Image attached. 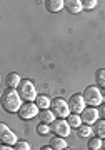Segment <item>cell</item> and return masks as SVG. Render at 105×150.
<instances>
[{"label": "cell", "instance_id": "obj_1", "mask_svg": "<svg viewBox=\"0 0 105 150\" xmlns=\"http://www.w3.org/2000/svg\"><path fill=\"white\" fill-rule=\"evenodd\" d=\"M22 102L23 100H22V97L17 88H5L4 93H2V107L9 113H15V112L18 113V110L23 105Z\"/></svg>", "mask_w": 105, "mask_h": 150}, {"label": "cell", "instance_id": "obj_2", "mask_svg": "<svg viewBox=\"0 0 105 150\" xmlns=\"http://www.w3.org/2000/svg\"><path fill=\"white\" fill-rule=\"evenodd\" d=\"M18 93H20L23 102H35L37 97H38L35 83L32 80H28V79H23V80H22L20 87H18Z\"/></svg>", "mask_w": 105, "mask_h": 150}, {"label": "cell", "instance_id": "obj_3", "mask_svg": "<svg viewBox=\"0 0 105 150\" xmlns=\"http://www.w3.org/2000/svg\"><path fill=\"white\" fill-rule=\"evenodd\" d=\"M102 90H100L97 85H89L84 90V98L89 107H99L104 103V98H102Z\"/></svg>", "mask_w": 105, "mask_h": 150}, {"label": "cell", "instance_id": "obj_4", "mask_svg": "<svg viewBox=\"0 0 105 150\" xmlns=\"http://www.w3.org/2000/svg\"><path fill=\"white\" fill-rule=\"evenodd\" d=\"M50 110L55 113V117L57 118H67L70 115V107H68V102L67 100H63L60 97H55L52 98V105H50Z\"/></svg>", "mask_w": 105, "mask_h": 150}, {"label": "cell", "instance_id": "obj_5", "mask_svg": "<svg viewBox=\"0 0 105 150\" xmlns=\"http://www.w3.org/2000/svg\"><path fill=\"white\" fill-rule=\"evenodd\" d=\"M70 130H72V127L68 125L67 118H57L53 123H50V132H52L55 137L65 139V137L70 135Z\"/></svg>", "mask_w": 105, "mask_h": 150}, {"label": "cell", "instance_id": "obj_6", "mask_svg": "<svg viewBox=\"0 0 105 150\" xmlns=\"http://www.w3.org/2000/svg\"><path fill=\"white\" fill-rule=\"evenodd\" d=\"M68 107H70V112L72 113L80 115L87 108V102H85V98H84V93H74L68 98Z\"/></svg>", "mask_w": 105, "mask_h": 150}, {"label": "cell", "instance_id": "obj_7", "mask_svg": "<svg viewBox=\"0 0 105 150\" xmlns=\"http://www.w3.org/2000/svg\"><path fill=\"white\" fill-rule=\"evenodd\" d=\"M38 113H40V108L37 107L35 102H23L22 108L18 110V117L22 120H32L33 117H37Z\"/></svg>", "mask_w": 105, "mask_h": 150}, {"label": "cell", "instance_id": "obj_8", "mask_svg": "<svg viewBox=\"0 0 105 150\" xmlns=\"http://www.w3.org/2000/svg\"><path fill=\"white\" fill-rule=\"evenodd\" d=\"M80 117H82V122L85 125H95V123L99 122V117H100V108L97 107H87L84 112L80 113Z\"/></svg>", "mask_w": 105, "mask_h": 150}, {"label": "cell", "instance_id": "obj_9", "mask_svg": "<svg viewBox=\"0 0 105 150\" xmlns=\"http://www.w3.org/2000/svg\"><path fill=\"white\" fill-rule=\"evenodd\" d=\"M0 142L2 145H12V147L18 142L15 132H12L5 123H0Z\"/></svg>", "mask_w": 105, "mask_h": 150}, {"label": "cell", "instance_id": "obj_10", "mask_svg": "<svg viewBox=\"0 0 105 150\" xmlns=\"http://www.w3.org/2000/svg\"><path fill=\"white\" fill-rule=\"evenodd\" d=\"M20 83H22L20 75L15 74V72H12V74H9V75L5 77V85H7V88H17V90H18Z\"/></svg>", "mask_w": 105, "mask_h": 150}, {"label": "cell", "instance_id": "obj_11", "mask_svg": "<svg viewBox=\"0 0 105 150\" xmlns=\"http://www.w3.org/2000/svg\"><path fill=\"white\" fill-rule=\"evenodd\" d=\"M65 8L70 13H80L84 10V5H82V0H65Z\"/></svg>", "mask_w": 105, "mask_h": 150}, {"label": "cell", "instance_id": "obj_12", "mask_svg": "<svg viewBox=\"0 0 105 150\" xmlns=\"http://www.w3.org/2000/svg\"><path fill=\"white\" fill-rule=\"evenodd\" d=\"M45 8L48 12H52V13H57L62 8H65V2L63 0H47L45 2Z\"/></svg>", "mask_w": 105, "mask_h": 150}, {"label": "cell", "instance_id": "obj_13", "mask_svg": "<svg viewBox=\"0 0 105 150\" xmlns=\"http://www.w3.org/2000/svg\"><path fill=\"white\" fill-rule=\"evenodd\" d=\"M38 118H40V123H47V125H50V123H53L55 120H57L55 113H53L50 108H48V110H40Z\"/></svg>", "mask_w": 105, "mask_h": 150}, {"label": "cell", "instance_id": "obj_14", "mask_svg": "<svg viewBox=\"0 0 105 150\" xmlns=\"http://www.w3.org/2000/svg\"><path fill=\"white\" fill-rule=\"evenodd\" d=\"M48 145H50L53 150H65V149H68L65 139H62V137H52Z\"/></svg>", "mask_w": 105, "mask_h": 150}, {"label": "cell", "instance_id": "obj_15", "mask_svg": "<svg viewBox=\"0 0 105 150\" xmlns=\"http://www.w3.org/2000/svg\"><path fill=\"white\" fill-rule=\"evenodd\" d=\"M87 147H89V150H102L104 149V139H100V137H90L89 142H87Z\"/></svg>", "mask_w": 105, "mask_h": 150}, {"label": "cell", "instance_id": "obj_16", "mask_svg": "<svg viewBox=\"0 0 105 150\" xmlns=\"http://www.w3.org/2000/svg\"><path fill=\"white\" fill-rule=\"evenodd\" d=\"M35 103H37V107L40 108V110H48L50 105H52V100H50V97H47V95H38Z\"/></svg>", "mask_w": 105, "mask_h": 150}, {"label": "cell", "instance_id": "obj_17", "mask_svg": "<svg viewBox=\"0 0 105 150\" xmlns=\"http://www.w3.org/2000/svg\"><path fill=\"white\" fill-rule=\"evenodd\" d=\"M67 122H68V125L72 127V129H79L80 125H84V122H82V117L80 115H77V113H70L67 117Z\"/></svg>", "mask_w": 105, "mask_h": 150}, {"label": "cell", "instance_id": "obj_18", "mask_svg": "<svg viewBox=\"0 0 105 150\" xmlns=\"http://www.w3.org/2000/svg\"><path fill=\"white\" fill-rule=\"evenodd\" d=\"M92 134H94V129L90 127V125H80L79 129H77V135L79 137H82V139H90L92 137Z\"/></svg>", "mask_w": 105, "mask_h": 150}, {"label": "cell", "instance_id": "obj_19", "mask_svg": "<svg viewBox=\"0 0 105 150\" xmlns=\"http://www.w3.org/2000/svg\"><path fill=\"white\" fill-rule=\"evenodd\" d=\"M94 134L95 137H100V139H105V120H99V122L94 125Z\"/></svg>", "mask_w": 105, "mask_h": 150}, {"label": "cell", "instance_id": "obj_20", "mask_svg": "<svg viewBox=\"0 0 105 150\" xmlns=\"http://www.w3.org/2000/svg\"><path fill=\"white\" fill-rule=\"evenodd\" d=\"M95 83H97L99 88L105 90V69H99L95 72Z\"/></svg>", "mask_w": 105, "mask_h": 150}, {"label": "cell", "instance_id": "obj_21", "mask_svg": "<svg viewBox=\"0 0 105 150\" xmlns=\"http://www.w3.org/2000/svg\"><path fill=\"white\" fill-rule=\"evenodd\" d=\"M97 0H82V5H84V10H92L97 7Z\"/></svg>", "mask_w": 105, "mask_h": 150}, {"label": "cell", "instance_id": "obj_22", "mask_svg": "<svg viewBox=\"0 0 105 150\" xmlns=\"http://www.w3.org/2000/svg\"><path fill=\"white\" fill-rule=\"evenodd\" d=\"M13 149L15 150H30V144L25 142V140H18V142L13 145Z\"/></svg>", "mask_w": 105, "mask_h": 150}, {"label": "cell", "instance_id": "obj_23", "mask_svg": "<svg viewBox=\"0 0 105 150\" xmlns=\"http://www.w3.org/2000/svg\"><path fill=\"white\" fill-rule=\"evenodd\" d=\"M48 132H50V125H47V123H38L37 125V134L47 135Z\"/></svg>", "mask_w": 105, "mask_h": 150}, {"label": "cell", "instance_id": "obj_24", "mask_svg": "<svg viewBox=\"0 0 105 150\" xmlns=\"http://www.w3.org/2000/svg\"><path fill=\"white\" fill-rule=\"evenodd\" d=\"M0 150H15V149H13L12 145H2V147H0Z\"/></svg>", "mask_w": 105, "mask_h": 150}, {"label": "cell", "instance_id": "obj_25", "mask_svg": "<svg viewBox=\"0 0 105 150\" xmlns=\"http://www.w3.org/2000/svg\"><path fill=\"white\" fill-rule=\"evenodd\" d=\"M100 117H102V118L105 120V103H104V107L100 108Z\"/></svg>", "mask_w": 105, "mask_h": 150}, {"label": "cell", "instance_id": "obj_26", "mask_svg": "<svg viewBox=\"0 0 105 150\" xmlns=\"http://www.w3.org/2000/svg\"><path fill=\"white\" fill-rule=\"evenodd\" d=\"M40 150H53V149H52V147H50V145H45V147H42V149H40Z\"/></svg>", "mask_w": 105, "mask_h": 150}, {"label": "cell", "instance_id": "obj_27", "mask_svg": "<svg viewBox=\"0 0 105 150\" xmlns=\"http://www.w3.org/2000/svg\"><path fill=\"white\" fill-rule=\"evenodd\" d=\"M102 95H104L102 98H104V103H105V92H102Z\"/></svg>", "mask_w": 105, "mask_h": 150}, {"label": "cell", "instance_id": "obj_28", "mask_svg": "<svg viewBox=\"0 0 105 150\" xmlns=\"http://www.w3.org/2000/svg\"><path fill=\"white\" fill-rule=\"evenodd\" d=\"M104 150H105V139H104Z\"/></svg>", "mask_w": 105, "mask_h": 150}, {"label": "cell", "instance_id": "obj_29", "mask_svg": "<svg viewBox=\"0 0 105 150\" xmlns=\"http://www.w3.org/2000/svg\"><path fill=\"white\" fill-rule=\"evenodd\" d=\"M65 150H70V149H65Z\"/></svg>", "mask_w": 105, "mask_h": 150}]
</instances>
